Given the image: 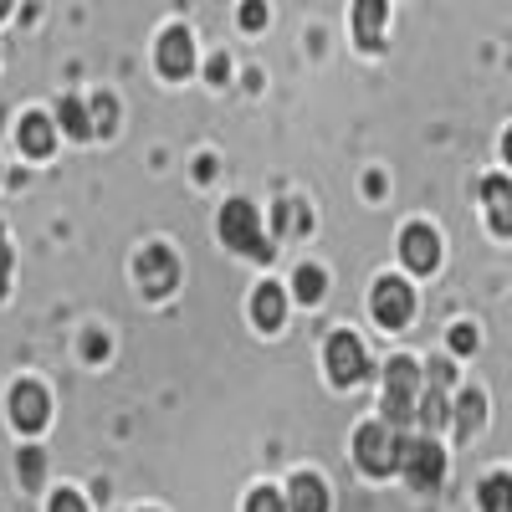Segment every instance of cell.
I'll return each mask as SVG.
<instances>
[{
	"label": "cell",
	"mask_w": 512,
	"mask_h": 512,
	"mask_svg": "<svg viewBox=\"0 0 512 512\" xmlns=\"http://www.w3.org/2000/svg\"><path fill=\"white\" fill-rule=\"evenodd\" d=\"M369 308H374V318L384 328H405L415 318V292L400 277H384V282H374V303Z\"/></svg>",
	"instance_id": "obj_5"
},
{
	"label": "cell",
	"mask_w": 512,
	"mask_h": 512,
	"mask_svg": "<svg viewBox=\"0 0 512 512\" xmlns=\"http://www.w3.org/2000/svg\"><path fill=\"white\" fill-rule=\"evenodd\" d=\"M384 425H405L415 415V390H420V369L410 359H395L390 374H384Z\"/></svg>",
	"instance_id": "obj_4"
},
{
	"label": "cell",
	"mask_w": 512,
	"mask_h": 512,
	"mask_svg": "<svg viewBox=\"0 0 512 512\" xmlns=\"http://www.w3.org/2000/svg\"><path fill=\"white\" fill-rule=\"evenodd\" d=\"M6 282H11V246H6V226H0V297H6Z\"/></svg>",
	"instance_id": "obj_26"
},
{
	"label": "cell",
	"mask_w": 512,
	"mask_h": 512,
	"mask_svg": "<svg viewBox=\"0 0 512 512\" xmlns=\"http://www.w3.org/2000/svg\"><path fill=\"white\" fill-rule=\"evenodd\" d=\"M246 512H287V502H282L277 492H251V502H246Z\"/></svg>",
	"instance_id": "obj_23"
},
{
	"label": "cell",
	"mask_w": 512,
	"mask_h": 512,
	"mask_svg": "<svg viewBox=\"0 0 512 512\" xmlns=\"http://www.w3.org/2000/svg\"><path fill=\"white\" fill-rule=\"evenodd\" d=\"M354 461L364 466L369 477H390V472H400V441H395V425H384V420L359 425V436H354Z\"/></svg>",
	"instance_id": "obj_2"
},
{
	"label": "cell",
	"mask_w": 512,
	"mask_h": 512,
	"mask_svg": "<svg viewBox=\"0 0 512 512\" xmlns=\"http://www.w3.org/2000/svg\"><path fill=\"white\" fill-rule=\"evenodd\" d=\"M477 497H482V512H512V477H487Z\"/></svg>",
	"instance_id": "obj_17"
},
{
	"label": "cell",
	"mask_w": 512,
	"mask_h": 512,
	"mask_svg": "<svg viewBox=\"0 0 512 512\" xmlns=\"http://www.w3.org/2000/svg\"><path fill=\"white\" fill-rule=\"evenodd\" d=\"M482 200H487V221L497 236H512V185L502 175L482 180Z\"/></svg>",
	"instance_id": "obj_11"
},
{
	"label": "cell",
	"mask_w": 512,
	"mask_h": 512,
	"mask_svg": "<svg viewBox=\"0 0 512 512\" xmlns=\"http://www.w3.org/2000/svg\"><path fill=\"white\" fill-rule=\"evenodd\" d=\"M323 287H328V277H323L318 267H303V272L292 277V292L303 297V303H318V297H323Z\"/></svg>",
	"instance_id": "obj_20"
},
{
	"label": "cell",
	"mask_w": 512,
	"mask_h": 512,
	"mask_svg": "<svg viewBox=\"0 0 512 512\" xmlns=\"http://www.w3.org/2000/svg\"><path fill=\"white\" fill-rule=\"evenodd\" d=\"M287 507H292V512H328V487H323L318 477H292Z\"/></svg>",
	"instance_id": "obj_14"
},
{
	"label": "cell",
	"mask_w": 512,
	"mask_h": 512,
	"mask_svg": "<svg viewBox=\"0 0 512 512\" xmlns=\"http://www.w3.org/2000/svg\"><path fill=\"white\" fill-rule=\"evenodd\" d=\"M221 241L241 256H251V262H272V246L262 236V221H256V210L246 200H226L221 210Z\"/></svg>",
	"instance_id": "obj_1"
},
{
	"label": "cell",
	"mask_w": 512,
	"mask_h": 512,
	"mask_svg": "<svg viewBox=\"0 0 512 512\" xmlns=\"http://www.w3.org/2000/svg\"><path fill=\"white\" fill-rule=\"evenodd\" d=\"M400 472L410 477V487L415 492H436L441 487V477H446V456H441V446L436 441H405L400 446Z\"/></svg>",
	"instance_id": "obj_3"
},
{
	"label": "cell",
	"mask_w": 512,
	"mask_h": 512,
	"mask_svg": "<svg viewBox=\"0 0 512 512\" xmlns=\"http://www.w3.org/2000/svg\"><path fill=\"white\" fill-rule=\"evenodd\" d=\"M57 118H62V128H67L72 139H88L93 134V118H88V108H82V98H62Z\"/></svg>",
	"instance_id": "obj_16"
},
{
	"label": "cell",
	"mask_w": 512,
	"mask_h": 512,
	"mask_svg": "<svg viewBox=\"0 0 512 512\" xmlns=\"http://www.w3.org/2000/svg\"><path fill=\"white\" fill-rule=\"evenodd\" d=\"M282 313H287V297H282V287H256V297H251V318H256V328H277L282 323Z\"/></svg>",
	"instance_id": "obj_15"
},
{
	"label": "cell",
	"mask_w": 512,
	"mask_h": 512,
	"mask_svg": "<svg viewBox=\"0 0 512 512\" xmlns=\"http://www.w3.org/2000/svg\"><path fill=\"white\" fill-rule=\"evenodd\" d=\"M502 154H507V164H512V134H507V139H502Z\"/></svg>",
	"instance_id": "obj_27"
},
{
	"label": "cell",
	"mask_w": 512,
	"mask_h": 512,
	"mask_svg": "<svg viewBox=\"0 0 512 512\" xmlns=\"http://www.w3.org/2000/svg\"><path fill=\"white\" fill-rule=\"evenodd\" d=\"M52 512H88V502H82L77 492H57L52 497Z\"/></svg>",
	"instance_id": "obj_25"
},
{
	"label": "cell",
	"mask_w": 512,
	"mask_h": 512,
	"mask_svg": "<svg viewBox=\"0 0 512 512\" xmlns=\"http://www.w3.org/2000/svg\"><path fill=\"white\" fill-rule=\"evenodd\" d=\"M400 256H405V267H410V272H431V267L441 262V241H436V231H431V226H405V236H400Z\"/></svg>",
	"instance_id": "obj_9"
},
{
	"label": "cell",
	"mask_w": 512,
	"mask_h": 512,
	"mask_svg": "<svg viewBox=\"0 0 512 512\" xmlns=\"http://www.w3.org/2000/svg\"><path fill=\"white\" fill-rule=\"evenodd\" d=\"M11 415L21 431H47V420H52V400L41 384H16V395H11Z\"/></svg>",
	"instance_id": "obj_8"
},
{
	"label": "cell",
	"mask_w": 512,
	"mask_h": 512,
	"mask_svg": "<svg viewBox=\"0 0 512 512\" xmlns=\"http://www.w3.org/2000/svg\"><path fill=\"white\" fill-rule=\"evenodd\" d=\"M21 149H26L31 159H47V154L57 149V128H52L47 113H26V118H21Z\"/></svg>",
	"instance_id": "obj_12"
},
{
	"label": "cell",
	"mask_w": 512,
	"mask_h": 512,
	"mask_svg": "<svg viewBox=\"0 0 512 512\" xmlns=\"http://www.w3.org/2000/svg\"><path fill=\"white\" fill-rule=\"evenodd\" d=\"M241 26L246 31H262L267 26V6H262V0H246V6H241Z\"/></svg>",
	"instance_id": "obj_22"
},
{
	"label": "cell",
	"mask_w": 512,
	"mask_h": 512,
	"mask_svg": "<svg viewBox=\"0 0 512 512\" xmlns=\"http://www.w3.org/2000/svg\"><path fill=\"white\" fill-rule=\"evenodd\" d=\"M41 461H47L41 451H21V482H26V487H36V482H41Z\"/></svg>",
	"instance_id": "obj_21"
},
{
	"label": "cell",
	"mask_w": 512,
	"mask_h": 512,
	"mask_svg": "<svg viewBox=\"0 0 512 512\" xmlns=\"http://www.w3.org/2000/svg\"><path fill=\"white\" fill-rule=\"evenodd\" d=\"M328 374H333V384H359L364 379V369H369V359H364V344L354 333H333L328 338Z\"/></svg>",
	"instance_id": "obj_6"
},
{
	"label": "cell",
	"mask_w": 512,
	"mask_h": 512,
	"mask_svg": "<svg viewBox=\"0 0 512 512\" xmlns=\"http://www.w3.org/2000/svg\"><path fill=\"white\" fill-rule=\"evenodd\" d=\"M190 67H195V52H190V31L169 26V31L159 36V72H164V77H185Z\"/></svg>",
	"instance_id": "obj_10"
},
{
	"label": "cell",
	"mask_w": 512,
	"mask_h": 512,
	"mask_svg": "<svg viewBox=\"0 0 512 512\" xmlns=\"http://www.w3.org/2000/svg\"><path fill=\"white\" fill-rule=\"evenodd\" d=\"M451 349H456V354H472V349H477V328H466V323L451 328Z\"/></svg>",
	"instance_id": "obj_24"
},
{
	"label": "cell",
	"mask_w": 512,
	"mask_h": 512,
	"mask_svg": "<svg viewBox=\"0 0 512 512\" xmlns=\"http://www.w3.org/2000/svg\"><path fill=\"white\" fill-rule=\"evenodd\" d=\"M441 379H446V374L436 369V379H431V395L420 400V420L431 425V431H436V425H446V395H441Z\"/></svg>",
	"instance_id": "obj_19"
},
{
	"label": "cell",
	"mask_w": 512,
	"mask_h": 512,
	"mask_svg": "<svg viewBox=\"0 0 512 512\" xmlns=\"http://www.w3.org/2000/svg\"><path fill=\"white\" fill-rule=\"evenodd\" d=\"M175 282H180V262L164 246L139 251V287H144V297H164Z\"/></svg>",
	"instance_id": "obj_7"
},
{
	"label": "cell",
	"mask_w": 512,
	"mask_h": 512,
	"mask_svg": "<svg viewBox=\"0 0 512 512\" xmlns=\"http://www.w3.org/2000/svg\"><path fill=\"white\" fill-rule=\"evenodd\" d=\"M11 16V0H0V21H6Z\"/></svg>",
	"instance_id": "obj_28"
},
{
	"label": "cell",
	"mask_w": 512,
	"mask_h": 512,
	"mask_svg": "<svg viewBox=\"0 0 512 512\" xmlns=\"http://www.w3.org/2000/svg\"><path fill=\"white\" fill-rule=\"evenodd\" d=\"M384 16H390V0H359L354 6V36L359 47H379V31H384Z\"/></svg>",
	"instance_id": "obj_13"
},
{
	"label": "cell",
	"mask_w": 512,
	"mask_h": 512,
	"mask_svg": "<svg viewBox=\"0 0 512 512\" xmlns=\"http://www.w3.org/2000/svg\"><path fill=\"white\" fill-rule=\"evenodd\" d=\"M482 415H487V400H482L477 390H466L461 405H456V431H461V436H472L477 425H482Z\"/></svg>",
	"instance_id": "obj_18"
}]
</instances>
